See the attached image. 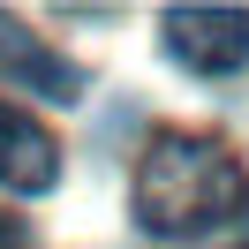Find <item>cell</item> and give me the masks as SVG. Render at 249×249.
<instances>
[{
	"label": "cell",
	"instance_id": "cell-1",
	"mask_svg": "<svg viewBox=\"0 0 249 249\" xmlns=\"http://www.w3.org/2000/svg\"><path fill=\"white\" fill-rule=\"evenodd\" d=\"M242 196H249V181H242V166H234V151L219 136L166 128V136H151V151L136 166V227L174 234V242L234 219Z\"/></svg>",
	"mask_w": 249,
	"mask_h": 249
},
{
	"label": "cell",
	"instance_id": "cell-4",
	"mask_svg": "<svg viewBox=\"0 0 249 249\" xmlns=\"http://www.w3.org/2000/svg\"><path fill=\"white\" fill-rule=\"evenodd\" d=\"M0 76H16L23 91H46V98H83V68L61 61V53H46L38 38H23L16 23H0Z\"/></svg>",
	"mask_w": 249,
	"mask_h": 249
},
{
	"label": "cell",
	"instance_id": "cell-2",
	"mask_svg": "<svg viewBox=\"0 0 249 249\" xmlns=\"http://www.w3.org/2000/svg\"><path fill=\"white\" fill-rule=\"evenodd\" d=\"M159 46L189 76H234V68H249V16L242 8H166Z\"/></svg>",
	"mask_w": 249,
	"mask_h": 249
},
{
	"label": "cell",
	"instance_id": "cell-3",
	"mask_svg": "<svg viewBox=\"0 0 249 249\" xmlns=\"http://www.w3.org/2000/svg\"><path fill=\"white\" fill-rule=\"evenodd\" d=\"M53 181H61V151H53V136H46L23 106H0V189L46 196Z\"/></svg>",
	"mask_w": 249,
	"mask_h": 249
},
{
	"label": "cell",
	"instance_id": "cell-6",
	"mask_svg": "<svg viewBox=\"0 0 249 249\" xmlns=\"http://www.w3.org/2000/svg\"><path fill=\"white\" fill-rule=\"evenodd\" d=\"M234 219H242V234H249V212H234Z\"/></svg>",
	"mask_w": 249,
	"mask_h": 249
},
{
	"label": "cell",
	"instance_id": "cell-5",
	"mask_svg": "<svg viewBox=\"0 0 249 249\" xmlns=\"http://www.w3.org/2000/svg\"><path fill=\"white\" fill-rule=\"evenodd\" d=\"M0 249H31V227H23L16 212H0Z\"/></svg>",
	"mask_w": 249,
	"mask_h": 249
}]
</instances>
